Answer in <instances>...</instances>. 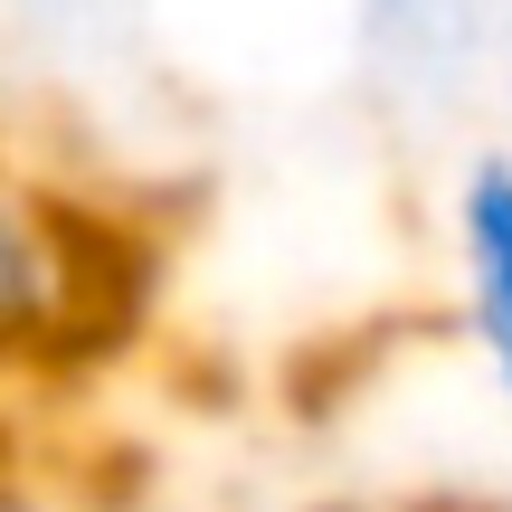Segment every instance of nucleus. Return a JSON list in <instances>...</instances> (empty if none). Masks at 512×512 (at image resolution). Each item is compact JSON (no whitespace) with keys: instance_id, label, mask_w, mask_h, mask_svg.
Listing matches in <instances>:
<instances>
[{"instance_id":"obj_1","label":"nucleus","mask_w":512,"mask_h":512,"mask_svg":"<svg viewBox=\"0 0 512 512\" xmlns=\"http://www.w3.org/2000/svg\"><path fill=\"white\" fill-rule=\"evenodd\" d=\"M456 266H465V323L484 370L512 389V162H475L456 190Z\"/></svg>"}]
</instances>
